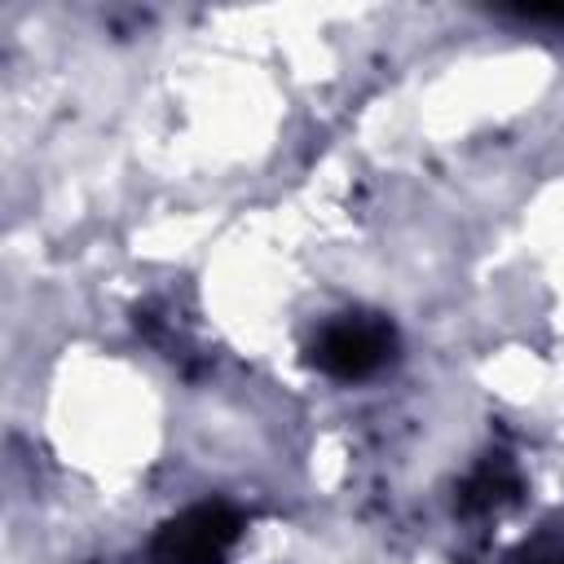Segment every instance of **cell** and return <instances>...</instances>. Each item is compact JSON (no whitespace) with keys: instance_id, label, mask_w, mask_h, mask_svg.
Listing matches in <instances>:
<instances>
[{"instance_id":"cell-1","label":"cell","mask_w":564,"mask_h":564,"mask_svg":"<svg viewBox=\"0 0 564 564\" xmlns=\"http://www.w3.org/2000/svg\"><path fill=\"white\" fill-rule=\"evenodd\" d=\"M392 357V326L383 317L348 313L330 322L313 344V366L330 379H366Z\"/></svg>"},{"instance_id":"cell-2","label":"cell","mask_w":564,"mask_h":564,"mask_svg":"<svg viewBox=\"0 0 564 564\" xmlns=\"http://www.w3.org/2000/svg\"><path fill=\"white\" fill-rule=\"evenodd\" d=\"M234 538H238V516L220 502H207V507L176 516L159 533L154 560L159 564H216Z\"/></svg>"},{"instance_id":"cell-3","label":"cell","mask_w":564,"mask_h":564,"mask_svg":"<svg viewBox=\"0 0 564 564\" xmlns=\"http://www.w3.org/2000/svg\"><path fill=\"white\" fill-rule=\"evenodd\" d=\"M551 564H564V560H551Z\"/></svg>"}]
</instances>
